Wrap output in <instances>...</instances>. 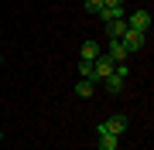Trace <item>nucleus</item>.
Returning <instances> with one entry per match:
<instances>
[{
    "label": "nucleus",
    "instance_id": "4468645a",
    "mask_svg": "<svg viewBox=\"0 0 154 150\" xmlns=\"http://www.w3.org/2000/svg\"><path fill=\"white\" fill-rule=\"evenodd\" d=\"M0 140H4V133H0Z\"/></svg>",
    "mask_w": 154,
    "mask_h": 150
},
{
    "label": "nucleus",
    "instance_id": "1a4fd4ad",
    "mask_svg": "<svg viewBox=\"0 0 154 150\" xmlns=\"http://www.w3.org/2000/svg\"><path fill=\"white\" fill-rule=\"evenodd\" d=\"M96 17H103L106 24H110V21H120V17H123V7H103Z\"/></svg>",
    "mask_w": 154,
    "mask_h": 150
},
{
    "label": "nucleus",
    "instance_id": "9d476101",
    "mask_svg": "<svg viewBox=\"0 0 154 150\" xmlns=\"http://www.w3.org/2000/svg\"><path fill=\"white\" fill-rule=\"evenodd\" d=\"M99 150H120V137L103 133V137H99Z\"/></svg>",
    "mask_w": 154,
    "mask_h": 150
},
{
    "label": "nucleus",
    "instance_id": "9b49d317",
    "mask_svg": "<svg viewBox=\"0 0 154 150\" xmlns=\"http://www.w3.org/2000/svg\"><path fill=\"white\" fill-rule=\"evenodd\" d=\"M79 75L93 82V61H79Z\"/></svg>",
    "mask_w": 154,
    "mask_h": 150
},
{
    "label": "nucleus",
    "instance_id": "423d86ee",
    "mask_svg": "<svg viewBox=\"0 0 154 150\" xmlns=\"http://www.w3.org/2000/svg\"><path fill=\"white\" fill-rule=\"evenodd\" d=\"M93 92H96V85L89 82V78H79V82H75V96H79V99H93Z\"/></svg>",
    "mask_w": 154,
    "mask_h": 150
},
{
    "label": "nucleus",
    "instance_id": "7ed1b4c3",
    "mask_svg": "<svg viewBox=\"0 0 154 150\" xmlns=\"http://www.w3.org/2000/svg\"><path fill=\"white\" fill-rule=\"evenodd\" d=\"M106 58H110L113 65H120V61L130 58V51L123 48V41H120V38H110V45H106Z\"/></svg>",
    "mask_w": 154,
    "mask_h": 150
},
{
    "label": "nucleus",
    "instance_id": "39448f33",
    "mask_svg": "<svg viewBox=\"0 0 154 150\" xmlns=\"http://www.w3.org/2000/svg\"><path fill=\"white\" fill-rule=\"evenodd\" d=\"M110 72H113V61L106 58V55H99V58L93 61V85H96V82H103Z\"/></svg>",
    "mask_w": 154,
    "mask_h": 150
},
{
    "label": "nucleus",
    "instance_id": "f03ea898",
    "mask_svg": "<svg viewBox=\"0 0 154 150\" xmlns=\"http://www.w3.org/2000/svg\"><path fill=\"white\" fill-rule=\"evenodd\" d=\"M123 21H127V28H130V31H140V34L151 31V14H147V10H134L130 17H123Z\"/></svg>",
    "mask_w": 154,
    "mask_h": 150
},
{
    "label": "nucleus",
    "instance_id": "20e7f679",
    "mask_svg": "<svg viewBox=\"0 0 154 150\" xmlns=\"http://www.w3.org/2000/svg\"><path fill=\"white\" fill-rule=\"evenodd\" d=\"M123 48L127 51H130V55H134V51H140L144 48V41H147V34H140V31H130V28H127V34H123Z\"/></svg>",
    "mask_w": 154,
    "mask_h": 150
},
{
    "label": "nucleus",
    "instance_id": "f257e3e1",
    "mask_svg": "<svg viewBox=\"0 0 154 150\" xmlns=\"http://www.w3.org/2000/svg\"><path fill=\"white\" fill-rule=\"evenodd\" d=\"M127 75H130V68H127V61H120V65H113V72L103 78V85H106L110 92H120L123 82H127Z\"/></svg>",
    "mask_w": 154,
    "mask_h": 150
},
{
    "label": "nucleus",
    "instance_id": "6e6552de",
    "mask_svg": "<svg viewBox=\"0 0 154 150\" xmlns=\"http://www.w3.org/2000/svg\"><path fill=\"white\" fill-rule=\"evenodd\" d=\"M106 34H110V38H123V34H127V21H123V17H120V21H110V24H106Z\"/></svg>",
    "mask_w": 154,
    "mask_h": 150
},
{
    "label": "nucleus",
    "instance_id": "0eeeda50",
    "mask_svg": "<svg viewBox=\"0 0 154 150\" xmlns=\"http://www.w3.org/2000/svg\"><path fill=\"white\" fill-rule=\"evenodd\" d=\"M103 51H99V45L96 41H82V61H96Z\"/></svg>",
    "mask_w": 154,
    "mask_h": 150
},
{
    "label": "nucleus",
    "instance_id": "f8f14e48",
    "mask_svg": "<svg viewBox=\"0 0 154 150\" xmlns=\"http://www.w3.org/2000/svg\"><path fill=\"white\" fill-rule=\"evenodd\" d=\"M86 10L89 14H99V10H103V0H86Z\"/></svg>",
    "mask_w": 154,
    "mask_h": 150
},
{
    "label": "nucleus",
    "instance_id": "2eb2a0df",
    "mask_svg": "<svg viewBox=\"0 0 154 150\" xmlns=\"http://www.w3.org/2000/svg\"><path fill=\"white\" fill-rule=\"evenodd\" d=\"M0 61H4V55H0Z\"/></svg>",
    "mask_w": 154,
    "mask_h": 150
},
{
    "label": "nucleus",
    "instance_id": "ddd939ff",
    "mask_svg": "<svg viewBox=\"0 0 154 150\" xmlns=\"http://www.w3.org/2000/svg\"><path fill=\"white\" fill-rule=\"evenodd\" d=\"M103 7H123V0H103Z\"/></svg>",
    "mask_w": 154,
    "mask_h": 150
}]
</instances>
